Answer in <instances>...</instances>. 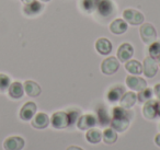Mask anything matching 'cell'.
<instances>
[{"instance_id": "cell-1", "label": "cell", "mask_w": 160, "mask_h": 150, "mask_svg": "<svg viewBox=\"0 0 160 150\" xmlns=\"http://www.w3.org/2000/svg\"><path fill=\"white\" fill-rule=\"evenodd\" d=\"M139 33L142 41L145 44L150 45L151 43H153L157 40V31H156L155 27L152 24H150V23L142 24V27L139 29Z\"/></svg>"}, {"instance_id": "cell-2", "label": "cell", "mask_w": 160, "mask_h": 150, "mask_svg": "<svg viewBox=\"0 0 160 150\" xmlns=\"http://www.w3.org/2000/svg\"><path fill=\"white\" fill-rule=\"evenodd\" d=\"M123 19L126 21L127 24H131V25H139L144 23L145 20V17L142 12H139L138 10L135 9H126L124 10L123 12Z\"/></svg>"}, {"instance_id": "cell-3", "label": "cell", "mask_w": 160, "mask_h": 150, "mask_svg": "<svg viewBox=\"0 0 160 150\" xmlns=\"http://www.w3.org/2000/svg\"><path fill=\"white\" fill-rule=\"evenodd\" d=\"M51 124L56 129H64L69 126V117L67 112L64 111H58L52 115Z\"/></svg>"}, {"instance_id": "cell-4", "label": "cell", "mask_w": 160, "mask_h": 150, "mask_svg": "<svg viewBox=\"0 0 160 150\" xmlns=\"http://www.w3.org/2000/svg\"><path fill=\"white\" fill-rule=\"evenodd\" d=\"M120 68V62L116 57H108L101 64V71L107 76H112Z\"/></svg>"}, {"instance_id": "cell-5", "label": "cell", "mask_w": 160, "mask_h": 150, "mask_svg": "<svg viewBox=\"0 0 160 150\" xmlns=\"http://www.w3.org/2000/svg\"><path fill=\"white\" fill-rule=\"evenodd\" d=\"M97 123H98V119L93 114H83L78 118L77 126L80 130H87L94 127Z\"/></svg>"}, {"instance_id": "cell-6", "label": "cell", "mask_w": 160, "mask_h": 150, "mask_svg": "<svg viewBox=\"0 0 160 150\" xmlns=\"http://www.w3.org/2000/svg\"><path fill=\"white\" fill-rule=\"evenodd\" d=\"M126 86L128 87L131 90L139 92L140 90L146 88L147 82L144 78L138 77V76H135V75H131L126 77Z\"/></svg>"}, {"instance_id": "cell-7", "label": "cell", "mask_w": 160, "mask_h": 150, "mask_svg": "<svg viewBox=\"0 0 160 150\" xmlns=\"http://www.w3.org/2000/svg\"><path fill=\"white\" fill-rule=\"evenodd\" d=\"M158 71V64L157 60L149 57H146L144 59V64H142V72L147 78H153L157 75Z\"/></svg>"}, {"instance_id": "cell-8", "label": "cell", "mask_w": 160, "mask_h": 150, "mask_svg": "<svg viewBox=\"0 0 160 150\" xmlns=\"http://www.w3.org/2000/svg\"><path fill=\"white\" fill-rule=\"evenodd\" d=\"M134 55V47L129 43H123L118 49V59L121 62H126Z\"/></svg>"}, {"instance_id": "cell-9", "label": "cell", "mask_w": 160, "mask_h": 150, "mask_svg": "<svg viewBox=\"0 0 160 150\" xmlns=\"http://www.w3.org/2000/svg\"><path fill=\"white\" fill-rule=\"evenodd\" d=\"M131 119L128 117H112L110 122V126L116 132H123L128 128Z\"/></svg>"}, {"instance_id": "cell-10", "label": "cell", "mask_w": 160, "mask_h": 150, "mask_svg": "<svg viewBox=\"0 0 160 150\" xmlns=\"http://www.w3.org/2000/svg\"><path fill=\"white\" fill-rule=\"evenodd\" d=\"M36 104L34 102H27L20 110V118L22 121H31L36 113Z\"/></svg>"}, {"instance_id": "cell-11", "label": "cell", "mask_w": 160, "mask_h": 150, "mask_svg": "<svg viewBox=\"0 0 160 150\" xmlns=\"http://www.w3.org/2000/svg\"><path fill=\"white\" fill-rule=\"evenodd\" d=\"M24 147V139L19 136L9 137L3 142L5 150H22Z\"/></svg>"}, {"instance_id": "cell-12", "label": "cell", "mask_w": 160, "mask_h": 150, "mask_svg": "<svg viewBox=\"0 0 160 150\" xmlns=\"http://www.w3.org/2000/svg\"><path fill=\"white\" fill-rule=\"evenodd\" d=\"M51 123V119H49L48 115L46 113H38V114L34 115V117L32 118V126L36 129H44Z\"/></svg>"}, {"instance_id": "cell-13", "label": "cell", "mask_w": 160, "mask_h": 150, "mask_svg": "<svg viewBox=\"0 0 160 150\" xmlns=\"http://www.w3.org/2000/svg\"><path fill=\"white\" fill-rule=\"evenodd\" d=\"M156 103L157 100L150 99L144 103L142 106V115L147 119H153L157 117V111H156Z\"/></svg>"}, {"instance_id": "cell-14", "label": "cell", "mask_w": 160, "mask_h": 150, "mask_svg": "<svg viewBox=\"0 0 160 150\" xmlns=\"http://www.w3.org/2000/svg\"><path fill=\"white\" fill-rule=\"evenodd\" d=\"M112 48H113L112 43L110 42V40H108L105 38H100L96 42V49L100 55L103 56L109 55L112 52Z\"/></svg>"}, {"instance_id": "cell-15", "label": "cell", "mask_w": 160, "mask_h": 150, "mask_svg": "<svg viewBox=\"0 0 160 150\" xmlns=\"http://www.w3.org/2000/svg\"><path fill=\"white\" fill-rule=\"evenodd\" d=\"M127 28H128V24L124 19H115L110 24V31L116 35H122L127 31Z\"/></svg>"}, {"instance_id": "cell-16", "label": "cell", "mask_w": 160, "mask_h": 150, "mask_svg": "<svg viewBox=\"0 0 160 150\" xmlns=\"http://www.w3.org/2000/svg\"><path fill=\"white\" fill-rule=\"evenodd\" d=\"M97 10L100 16L110 17L114 12V5L111 0H100Z\"/></svg>"}, {"instance_id": "cell-17", "label": "cell", "mask_w": 160, "mask_h": 150, "mask_svg": "<svg viewBox=\"0 0 160 150\" xmlns=\"http://www.w3.org/2000/svg\"><path fill=\"white\" fill-rule=\"evenodd\" d=\"M23 88L24 91L29 97L31 98H36L41 94L42 90H41V87L38 86V83H36L35 81H32V80H27V81L23 83Z\"/></svg>"}, {"instance_id": "cell-18", "label": "cell", "mask_w": 160, "mask_h": 150, "mask_svg": "<svg viewBox=\"0 0 160 150\" xmlns=\"http://www.w3.org/2000/svg\"><path fill=\"white\" fill-rule=\"evenodd\" d=\"M136 101H137V95L135 94V92L128 91V92H125L122 95V98L120 100V104L122 108L129 110V108H132L135 105Z\"/></svg>"}, {"instance_id": "cell-19", "label": "cell", "mask_w": 160, "mask_h": 150, "mask_svg": "<svg viewBox=\"0 0 160 150\" xmlns=\"http://www.w3.org/2000/svg\"><path fill=\"white\" fill-rule=\"evenodd\" d=\"M124 93H125L124 87L118 84V86H114V87H112V88L110 89L109 92H108V94H107V98H108V100H109L110 102L114 103V102L120 101L121 98H122V95L124 94Z\"/></svg>"}, {"instance_id": "cell-20", "label": "cell", "mask_w": 160, "mask_h": 150, "mask_svg": "<svg viewBox=\"0 0 160 150\" xmlns=\"http://www.w3.org/2000/svg\"><path fill=\"white\" fill-rule=\"evenodd\" d=\"M8 93H9L10 98L12 99H21L24 94V88H23V84L19 81L12 82L10 84L9 89H8Z\"/></svg>"}, {"instance_id": "cell-21", "label": "cell", "mask_w": 160, "mask_h": 150, "mask_svg": "<svg viewBox=\"0 0 160 150\" xmlns=\"http://www.w3.org/2000/svg\"><path fill=\"white\" fill-rule=\"evenodd\" d=\"M125 69L128 71L131 75H142V65L138 60L129 59L125 62Z\"/></svg>"}, {"instance_id": "cell-22", "label": "cell", "mask_w": 160, "mask_h": 150, "mask_svg": "<svg viewBox=\"0 0 160 150\" xmlns=\"http://www.w3.org/2000/svg\"><path fill=\"white\" fill-rule=\"evenodd\" d=\"M43 7H44V6H43L42 3L35 0L33 2L29 3V5H25L24 9H23V12L29 17H34V16H38V14L42 11Z\"/></svg>"}, {"instance_id": "cell-23", "label": "cell", "mask_w": 160, "mask_h": 150, "mask_svg": "<svg viewBox=\"0 0 160 150\" xmlns=\"http://www.w3.org/2000/svg\"><path fill=\"white\" fill-rule=\"evenodd\" d=\"M86 139H87L88 142L96 145V143H99L102 140V132L99 129H96V128H90L86 134Z\"/></svg>"}, {"instance_id": "cell-24", "label": "cell", "mask_w": 160, "mask_h": 150, "mask_svg": "<svg viewBox=\"0 0 160 150\" xmlns=\"http://www.w3.org/2000/svg\"><path fill=\"white\" fill-rule=\"evenodd\" d=\"M118 138V132L113 128H107L102 132V139L107 145H113L114 142H116Z\"/></svg>"}, {"instance_id": "cell-25", "label": "cell", "mask_w": 160, "mask_h": 150, "mask_svg": "<svg viewBox=\"0 0 160 150\" xmlns=\"http://www.w3.org/2000/svg\"><path fill=\"white\" fill-rule=\"evenodd\" d=\"M152 95H153V90L150 88H145L142 90H140L137 94V101L139 103H145L147 102L148 100L152 99Z\"/></svg>"}, {"instance_id": "cell-26", "label": "cell", "mask_w": 160, "mask_h": 150, "mask_svg": "<svg viewBox=\"0 0 160 150\" xmlns=\"http://www.w3.org/2000/svg\"><path fill=\"white\" fill-rule=\"evenodd\" d=\"M112 117H128L131 119L133 117V113L127 110V108H122V106H116V108H113Z\"/></svg>"}, {"instance_id": "cell-27", "label": "cell", "mask_w": 160, "mask_h": 150, "mask_svg": "<svg viewBox=\"0 0 160 150\" xmlns=\"http://www.w3.org/2000/svg\"><path fill=\"white\" fill-rule=\"evenodd\" d=\"M100 2V0H82V9L85 10L88 13H91V12L96 11L98 5Z\"/></svg>"}, {"instance_id": "cell-28", "label": "cell", "mask_w": 160, "mask_h": 150, "mask_svg": "<svg viewBox=\"0 0 160 150\" xmlns=\"http://www.w3.org/2000/svg\"><path fill=\"white\" fill-rule=\"evenodd\" d=\"M148 53L149 56L153 59H157L160 56V41H155L153 43H151L149 45L148 48Z\"/></svg>"}, {"instance_id": "cell-29", "label": "cell", "mask_w": 160, "mask_h": 150, "mask_svg": "<svg viewBox=\"0 0 160 150\" xmlns=\"http://www.w3.org/2000/svg\"><path fill=\"white\" fill-rule=\"evenodd\" d=\"M98 119H99V124L101 126H107L110 124L111 118L108 115L107 111L104 110V108H100L98 110Z\"/></svg>"}, {"instance_id": "cell-30", "label": "cell", "mask_w": 160, "mask_h": 150, "mask_svg": "<svg viewBox=\"0 0 160 150\" xmlns=\"http://www.w3.org/2000/svg\"><path fill=\"white\" fill-rule=\"evenodd\" d=\"M10 84V78L5 73H0V91L1 92H6L9 89Z\"/></svg>"}, {"instance_id": "cell-31", "label": "cell", "mask_w": 160, "mask_h": 150, "mask_svg": "<svg viewBox=\"0 0 160 150\" xmlns=\"http://www.w3.org/2000/svg\"><path fill=\"white\" fill-rule=\"evenodd\" d=\"M67 114H68V117H69V126L73 125V124L78 121V118H79V111H77V110L68 111Z\"/></svg>"}, {"instance_id": "cell-32", "label": "cell", "mask_w": 160, "mask_h": 150, "mask_svg": "<svg viewBox=\"0 0 160 150\" xmlns=\"http://www.w3.org/2000/svg\"><path fill=\"white\" fill-rule=\"evenodd\" d=\"M153 94L157 97L158 100H160V83H157L153 87Z\"/></svg>"}, {"instance_id": "cell-33", "label": "cell", "mask_w": 160, "mask_h": 150, "mask_svg": "<svg viewBox=\"0 0 160 150\" xmlns=\"http://www.w3.org/2000/svg\"><path fill=\"white\" fill-rule=\"evenodd\" d=\"M156 111H157V116L160 117V100L156 103Z\"/></svg>"}, {"instance_id": "cell-34", "label": "cell", "mask_w": 160, "mask_h": 150, "mask_svg": "<svg viewBox=\"0 0 160 150\" xmlns=\"http://www.w3.org/2000/svg\"><path fill=\"white\" fill-rule=\"evenodd\" d=\"M66 150H83V149H82V148L78 147V146H69Z\"/></svg>"}, {"instance_id": "cell-35", "label": "cell", "mask_w": 160, "mask_h": 150, "mask_svg": "<svg viewBox=\"0 0 160 150\" xmlns=\"http://www.w3.org/2000/svg\"><path fill=\"white\" fill-rule=\"evenodd\" d=\"M155 142H156V145L160 147V134H158L157 136L155 137Z\"/></svg>"}, {"instance_id": "cell-36", "label": "cell", "mask_w": 160, "mask_h": 150, "mask_svg": "<svg viewBox=\"0 0 160 150\" xmlns=\"http://www.w3.org/2000/svg\"><path fill=\"white\" fill-rule=\"evenodd\" d=\"M24 5H29V3H31V2H33V1H35V0H21Z\"/></svg>"}, {"instance_id": "cell-37", "label": "cell", "mask_w": 160, "mask_h": 150, "mask_svg": "<svg viewBox=\"0 0 160 150\" xmlns=\"http://www.w3.org/2000/svg\"><path fill=\"white\" fill-rule=\"evenodd\" d=\"M156 60H157V64H158V66L160 67V56H159V57H158V58H157V59H156Z\"/></svg>"}, {"instance_id": "cell-38", "label": "cell", "mask_w": 160, "mask_h": 150, "mask_svg": "<svg viewBox=\"0 0 160 150\" xmlns=\"http://www.w3.org/2000/svg\"><path fill=\"white\" fill-rule=\"evenodd\" d=\"M40 1H42V2H48V1H51V0H40Z\"/></svg>"}]
</instances>
